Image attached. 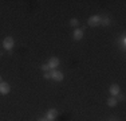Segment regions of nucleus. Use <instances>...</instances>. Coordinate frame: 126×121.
I'll return each instance as SVG.
<instances>
[{
	"label": "nucleus",
	"instance_id": "f257e3e1",
	"mask_svg": "<svg viewBox=\"0 0 126 121\" xmlns=\"http://www.w3.org/2000/svg\"><path fill=\"white\" fill-rule=\"evenodd\" d=\"M15 46V40L12 36H7V38H4V40H3V47H4V50L7 51H11Z\"/></svg>",
	"mask_w": 126,
	"mask_h": 121
},
{
	"label": "nucleus",
	"instance_id": "f03ea898",
	"mask_svg": "<svg viewBox=\"0 0 126 121\" xmlns=\"http://www.w3.org/2000/svg\"><path fill=\"white\" fill-rule=\"evenodd\" d=\"M99 22H101V16H98V15H93V16L89 18L87 24L90 27H97V26H99Z\"/></svg>",
	"mask_w": 126,
	"mask_h": 121
},
{
	"label": "nucleus",
	"instance_id": "7ed1b4c3",
	"mask_svg": "<svg viewBox=\"0 0 126 121\" xmlns=\"http://www.w3.org/2000/svg\"><path fill=\"white\" fill-rule=\"evenodd\" d=\"M59 63H61V60H59V58H56V57H51L47 65H48L50 70H56V67L59 66Z\"/></svg>",
	"mask_w": 126,
	"mask_h": 121
},
{
	"label": "nucleus",
	"instance_id": "20e7f679",
	"mask_svg": "<svg viewBox=\"0 0 126 121\" xmlns=\"http://www.w3.org/2000/svg\"><path fill=\"white\" fill-rule=\"evenodd\" d=\"M63 73L59 71V70H51V80L56 81V82H61V81H63Z\"/></svg>",
	"mask_w": 126,
	"mask_h": 121
},
{
	"label": "nucleus",
	"instance_id": "39448f33",
	"mask_svg": "<svg viewBox=\"0 0 126 121\" xmlns=\"http://www.w3.org/2000/svg\"><path fill=\"white\" fill-rule=\"evenodd\" d=\"M11 92V86L8 82H0V94L1 96H7Z\"/></svg>",
	"mask_w": 126,
	"mask_h": 121
},
{
	"label": "nucleus",
	"instance_id": "423d86ee",
	"mask_svg": "<svg viewBox=\"0 0 126 121\" xmlns=\"http://www.w3.org/2000/svg\"><path fill=\"white\" fill-rule=\"evenodd\" d=\"M56 116H58V112H56V109H50V110H47L46 113V119L47 121H54L56 119Z\"/></svg>",
	"mask_w": 126,
	"mask_h": 121
},
{
	"label": "nucleus",
	"instance_id": "0eeeda50",
	"mask_svg": "<svg viewBox=\"0 0 126 121\" xmlns=\"http://www.w3.org/2000/svg\"><path fill=\"white\" fill-rule=\"evenodd\" d=\"M73 38L74 40H80L83 38V30L82 28H75L73 32Z\"/></svg>",
	"mask_w": 126,
	"mask_h": 121
},
{
	"label": "nucleus",
	"instance_id": "6e6552de",
	"mask_svg": "<svg viewBox=\"0 0 126 121\" xmlns=\"http://www.w3.org/2000/svg\"><path fill=\"white\" fill-rule=\"evenodd\" d=\"M109 92H110V94H111L113 97H117L119 94V92H121V90H119V86L118 85H111V86H110V89H109Z\"/></svg>",
	"mask_w": 126,
	"mask_h": 121
},
{
	"label": "nucleus",
	"instance_id": "1a4fd4ad",
	"mask_svg": "<svg viewBox=\"0 0 126 121\" xmlns=\"http://www.w3.org/2000/svg\"><path fill=\"white\" fill-rule=\"evenodd\" d=\"M117 104H118V100H117L115 97H110V98H107V106L114 108V106H117Z\"/></svg>",
	"mask_w": 126,
	"mask_h": 121
},
{
	"label": "nucleus",
	"instance_id": "9d476101",
	"mask_svg": "<svg viewBox=\"0 0 126 121\" xmlns=\"http://www.w3.org/2000/svg\"><path fill=\"white\" fill-rule=\"evenodd\" d=\"M99 24H101V26H109V24H110V19H109V18H101Z\"/></svg>",
	"mask_w": 126,
	"mask_h": 121
},
{
	"label": "nucleus",
	"instance_id": "9b49d317",
	"mask_svg": "<svg viewBox=\"0 0 126 121\" xmlns=\"http://www.w3.org/2000/svg\"><path fill=\"white\" fill-rule=\"evenodd\" d=\"M78 24H79V22H78V19H75V18H73L70 20V26L74 27V28H78Z\"/></svg>",
	"mask_w": 126,
	"mask_h": 121
},
{
	"label": "nucleus",
	"instance_id": "f8f14e48",
	"mask_svg": "<svg viewBox=\"0 0 126 121\" xmlns=\"http://www.w3.org/2000/svg\"><path fill=\"white\" fill-rule=\"evenodd\" d=\"M42 70H43L44 73H47V71H50V67H48V65H42Z\"/></svg>",
	"mask_w": 126,
	"mask_h": 121
},
{
	"label": "nucleus",
	"instance_id": "ddd939ff",
	"mask_svg": "<svg viewBox=\"0 0 126 121\" xmlns=\"http://www.w3.org/2000/svg\"><path fill=\"white\" fill-rule=\"evenodd\" d=\"M44 78H46V80H51V71L44 73Z\"/></svg>",
	"mask_w": 126,
	"mask_h": 121
},
{
	"label": "nucleus",
	"instance_id": "4468645a",
	"mask_svg": "<svg viewBox=\"0 0 126 121\" xmlns=\"http://www.w3.org/2000/svg\"><path fill=\"white\" fill-rule=\"evenodd\" d=\"M121 44L125 47V44H126V38H125V36H122V39H121Z\"/></svg>",
	"mask_w": 126,
	"mask_h": 121
},
{
	"label": "nucleus",
	"instance_id": "2eb2a0df",
	"mask_svg": "<svg viewBox=\"0 0 126 121\" xmlns=\"http://www.w3.org/2000/svg\"><path fill=\"white\" fill-rule=\"evenodd\" d=\"M38 121H47V120H46V119H39Z\"/></svg>",
	"mask_w": 126,
	"mask_h": 121
},
{
	"label": "nucleus",
	"instance_id": "dca6fc26",
	"mask_svg": "<svg viewBox=\"0 0 126 121\" xmlns=\"http://www.w3.org/2000/svg\"><path fill=\"white\" fill-rule=\"evenodd\" d=\"M0 82H3V81H1V75H0Z\"/></svg>",
	"mask_w": 126,
	"mask_h": 121
}]
</instances>
